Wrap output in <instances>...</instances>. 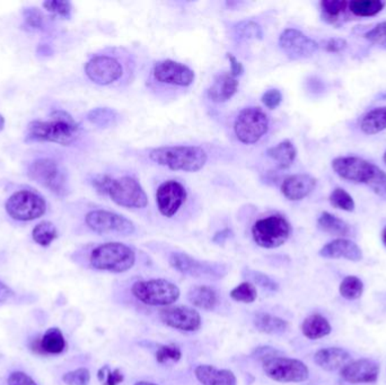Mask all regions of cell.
Wrapping results in <instances>:
<instances>
[{
	"label": "cell",
	"mask_w": 386,
	"mask_h": 385,
	"mask_svg": "<svg viewBox=\"0 0 386 385\" xmlns=\"http://www.w3.org/2000/svg\"><path fill=\"white\" fill-rule=\"evenodd\" d=\"M79 125L71 114L62 110H56L50 114L49 121H32L27 129V141L36 143H56L68 146L76 141Z\"/></svg>",
	"instance_id": "1"
},
{
	"label": "cell",
	"mask_w": 386,
	"mask_h": 385,
	"mask_svg": "<svg viewBox=\"0 0 386 385\" xmlns=\"http://www.w3.org/2000/svg\"><path fill=\"white\" fill-rule=\"evenodd\" d=\"M332 169L343 180L365 184L378 196L386 199V173L372 162L357 156H341L332 161Z\"/></svg>",
	"instance_id": "2"
},
{
	"label": "cell",
	"mask_w": 386,
	"mask_h": 385,
	"mask_svg": "<svg viewBox=\"0 0 386 385\" xmlns=\"http://www.w3.org/2000/svg\"><path fill=\"white\" fill-rule=\"evenodd\" d=\"M150 158L154 163L172 171L198 172L205 167L208 155L199 146H163L150 150Z\"/></svg>",
	"instance_id": "3"
},
{
	"label": "cell",
	"mask_w": 386,
	"mask_h": 385,
	"mask_svg": "<svg viewBox=\"0 0 386 385\" xmlns=\"http://www.w3.org/2000/svg\"><path fill=\"white\" fill-rule=\"evenodd\" d=\"M90 263L94 269L101 272L122 274L135 266L136 253L123 243H103L92 251Z\"/></svg>",
	"instance_id": "4"
},
{
	"label": "cell",
	"mask_w": 386,
	"mask_h": 385,
	"mask_svg": "<svg viewBox=\"0 0 386 385\" xmlns=\"http://www.w3.org/2000/svg\"><path fill=\"white\" fill-rule=\"evenodd\" d=\"M131 292L138 301L150 307H170L178 302L181 295L179 287L166 279L136 281Z\"/></svg>",
	"instance_id": "5"
},
{
	"label": "cell",
	"mask_w": 386,
	"mask_h": 385,
	"mask_svg": "<svg viewBox=\"0 0 386 385\" xmlns=\"http://www.w3.org/2000/svg\"><path fill=\"white\" fill-rule=\"evenodd\" d=\"M292 234V226L286 217L279 214L257 219L252 226V237L259 246L279 248L287 242Z\"/></svg>",
	"instance_id": "6"
},
{
	"label": "cell",
	"mask_w": 386,
	"mask_h": 385,
	"mask_svg": "<svg viewBox=\"0 0 386 385\" xmlns=\"http://www.w3.org/2000/svg\"><path fill=\"white\" fill-rule=\"evenodd\" d=\"M169 262L180 274L199 279L220 280L229 274V267L225 263L198 260L185 252H173Z\"/></svg>",
	"instance_id": "7"
},
{
	"label": "cell",
	"mask_w": 386,
	"mask_h": 385,
	"mask_svg": "<svg viewBox=\"0 0 386 385\" xmlns=\"http://www.w3.org/2000/svg\"><path fill=\"white\" fill-rule=\"evenodd\" d=\"M29 178L47 188L57 196L64 197L69 193L67 174L56 161L51 158H38L29 167Z\"/></svg>",
	"instance_id": "8"
},
{
	"label": "cell",
	"mask_w": 386,
	"mask_h": 385,
	"mask_svg": "<svg viewBox=\"0 0 386 385\" xmlns=\"http://www.w3.org/2000/svg\"><path fill=\"white\" fill-rule=\"evenodd\" d=\"M269 130V118L257 106H249L237 114L234 132L237 139L245 145L257 144Z\"/></svg>",
	"instance_id": "9"
},
{
	"label": "cell",
	"mask_w": 386,
	"mask_h": 385,
	"mask_svg": "<svg viewBox=\"0 0 386 385\" xmlns=\"http://www.w3.org/2000/svg\"><path fill=\"white\" fill-rule=\"evenodd\" d=\"M5 207L7 214L15 220L31 222L43 216L47 211V202L34 191L21 190L9 197Z\"/></svg>",
	"instance_id": "10"
},
{
	"label": "cell",
	"mask_w": 386,
	"mask_h": 385,
	"mask_svg": "<svg viewBox=\"0 0 386 385\" xmlns=\"http://www.w3.org/2000/svg\"><path fill=\"white\" fill-rule=\"evenodd\" d=\"M262 370L269 379L280 383L305 382L310 370L299 359L276 356L262 362Z\"/></svg>",
	"instance_id": "11"
},
{
	"label": "cell",
	"mask_w": 386,
	"mask_h": 385,
	"mask_svg": "<svg viewBox=\"0 0 386 385\" xmlns=\"http://www.w3.org/2000/svg\"><path fill=\"white\" fill-rule=\"evenodd\" d=\"M108 196L117 206L129 209H143L148 204L145 190L132 176L113 178Z\"/></svg>",
	"instance_id": "12"
},
{
	"label": "cell",
	"mask_w": 386,
	"mask_h": 385,
	"mask_svg": "<svg viewBox=\"0 0 386 385\" xmlns=\"http://www.w3.org/2000/svg\"><path fill=\"white\" fill-rule=\"evenodd\" d=\"M88 228L97 234H117L129 237L135 233L136 226L130 219L108 210H93L86 215Z\"/></svg>",
	"instance_id": "13"
},
{
	"label": "cell",
	"mask_w": 386,
	"mask_h": 385,
	"mask_svg": "<svg viewBox=\"0 0 386 385\" xmlns=\"http://www.w3.org/2000/svg\"><path fill=\"white\" fill-rule=\"evenodd\" d=\"M281 51L292 60L308 59L319 51V43L296 29H286L278 40Z\"/></svg>",
	"instance_id": "14"
},
{
	"label": "cell",
	"mask_w": 386,
	"mask_h": 385,
	"mask_svg": "<svg viewBox=\"0 0 386 385\" xmlns=\"http://www.w3.org/2000/svg\"><path fill=\"white\" fill-rule=\"evenodd\" d=\"M152 76L156 82L180 88L191 86L196 79L194 71L187 64L170 59L156 62L152 68Z\"/></svg>",
	"instance_id": "15"
},
{
	"label": "cell",
	"mask_w": 386,
	"mask_h": 385,
	"mask_svg": "<svg viewBox=\"0 0 386 385\" xmlns=\"http://www.w3.org/2000/svg\"><path fill=\"white\" fill-rule=\"evenodd\" d=\"M86 76L101 86H108L122 77V64L110 56H95L86 64Z\"/></svg>",
	"instance_id": "16"
},
{
	"label": "cell",
	"mask_w": 386,
	"mask_h": 385,
	"mask_svg": "<svg viewBox=\"0 0 386 385\" xmlns=\"http://www.w3.org/2000/svg\"><path fill=\"white\" fill-rule=\"evenodd\" d=\"M159 318L166 327L183 332H196L201 328V315L192 307L185 305L165 307L159 311Z\"/></svg>",
	"instance_id": "17"
},
{
	"label": "cell",
	"mask_w": 386,
	"mask_h": 385,
	"mask_svg": "<svg viewBox=\"0 0 386 385\" xmlns=\"http://www.w3.org/2000/svg\"><path fill=\"white\" fill-rule=\"evenodd\" d=\"M187 197V190L179 181L169 180L163 182L156 191V204L162 216L171 218L176 215L185 204Z\"/></svg>",
	"instance_id": "18"
},
{
	"label": "cell",
	"mask_w": 386,
	"mask_h": 385,
	"mask_svg": "<svg viewBox=\"0 0 386 385\" xmlns=\"http://www.w3.org/2000/svg\"><path fill=\"white\" fill-rule=\"evenodd\" d=\"M380 366L372 359L362 358L345 365L340 377L350 384H371L378 379Z\"/></svg>",
	"instance_id": "19"
},
{
	"label": "cell",
	"mask_w": 386,
	"mask_h": 385,
	"mask_svg": "<svg viewBox=\"0 0 386 385\" xmlns=\"http://www.w3.org/2000/svg\"><path fill=\"white\" fill-rule=\"evenodd\" d=\"M316 187V178L306 173L290 175L281 184V193L290 202H301Z\"/></svg>",
	"instance_id": "20"
},
{
	"label": "cell",
	"mask_w": 386,
	"mask_h": 385,
	"mask_svg": "<svg viewBox=\"0 0 386 385\" xmlns=\"http://www.w3.org/2000/svg\"><path fill=\"white\" fill-rule=\"evenodd\" d=\"M319 254L325 259H345L352 262H358L363 259V251L358 244L343 237L327 243L320 250Z\"/></svg>",
	"instance_id": "21"
},
{
	"label": "cell",
	"mask_w": 386,
	"mask_h": 385,
	"mask_svg": "<svg viewBox=\"0 0 386 385\" xmlns=\"http://www.w3.org/2000/svg\"><path fill=\"white\" fill-rule=\"evenodd\" d=\"M240 83L236 77L233 76L229 71H222L215 78L210 88H208L207 95L211 102L225 103L238 91Z\"/></svg>",
	"instance_id": "22"
},
{
	"label": "cell",
	"mask_w": 386,
	"mask_h": 385,
	"mask_svg": "<svg viewBox=\"0 0 386 385\" xmlns=\"http://www.w3.org/2000/svg\"><path fill=\"white\" fill-rule=\"evenodd\" d=\"M350 362V354L340 347L323 348L314 355V363L327 372L341 371Z\"/></svg>",
	"instance_id": "23"
},
{
	"label": "cell",
	"mask_w": 386,
	"mask_h": 385,
	"mask_svg": "<svg viewBox=\"0 0 386 385\" xmlns=\"http://www.w3.org/2000/svg\"><path fill=\"white\" fill-rule=\"evenodd\" d=\"M194 375L202 385H237L235 374L229 370L217 368L213 365H198Z\"/></svg>",
	"instance_id": "24"
},
{
	"label": "cell",
	"mask_w": 386,
	"mask_h": 385,
	"mask_svg": "<svg viewBox=\"0 0 386 385\" xmlns=\"http://www.w3.org/2000/svg\"><path fill=\"white\" fill-rule=\"evenodd\" d=\"M67 347L62 330L59 328H50L44 333L41 339L36 340L32 348L34 351L44 355H59Z\"/></svg>",
	"instance_id": "25"
},
{
	"label": "cell",
	"mask_w": 386,
	"mask_h": 385,
	"mask_svg": "<svg viewBox=\"0 0 386 385\" xmlns=\"http://www.w3.org/2000/svg\"><path fill=\"white\" fill-rule=\"evenodd\" d=\"M187 300L193 307L205 311H214L220 304L218 293L213 287L206 285L191 287L187 293Z\"/></svg>",
	"instance_id": "26"
},
{
	"label": "cell",
	"mask_w": 386,
	"mask_h": 385,
	"mask_svg": "<svg viewBox=\"0 0 386 385\" xmlns=\"http://www.w3.org/2000/svg\"><path fill=\"white\" fill-rule=\"evenodd\" d=\"M301 333L310 340H319L329 336L332 327L328 318L321 314H312L301 323Z\"/></svg>",
	"instance_id": "27"
},
{
	"label": "cell",
	"mask_w": 386,
	"mask_h": 385,
	"mask_svg": "<svg viewBox=\"0 0 386 385\" xmlns=\"http://www.w3.org/2000/svg\"><path fill=\"white\" fill-rule=\"evenodd\" d=\"M253 324L259 332L266 335H283L290 327V324L284 318L264 312H259L255 315Z\"/></svg>",
	"instance_id": "28"
},
{
	"label": "cell",
	"mask_w": 386,
	"mask_h": 385,
	"mask_svg": "<svg viewBox=\"0 0 386 385\" xmlns=\"http://www.w3.org/2000/svg\"><path fill=\"white\" fill-rule=\"evenodd\" d=\"M317 226L322 232L338 237V239H345V237H349L351 234V227L348 223L328 211H323L320 215L317 218Z\"/></svg>",
	"instance_id": "29"
},
{
	"label": "cell",
	"mask_w": 386,
	"mask_h": 385,
	"mask_svg": "<svg viewBox=\"0 0 386 385\" xmlns=\"http://www.w3.org/2000/svg\"><path fill=\"white\" fill-rule=\"evenodd\" d=\"M266 155L275 161L279 169H286L293 165L297 156L295 145L290 140H284L266 150Z\"/></svg>",
	"instance_id": "30"
},
{
	"label": "cell",
	"mask_w": 386,
	"mask_h": 385,
	"mask_svg": "<svg viewBox=\"0 0 386 385\" xmlns=\"http://www.w3.org/2000/svg\"><path fill=\"white\" fill-rule=\"evenodd\" d=\"M359 128L367 136H373L386 130V106L373 108L362 118Z\"/></svg>",
	"instance_id": "31"
},
{
	"label": "cell",
	"mask_w": 386,
	"mask_h": 385,
	"mask_svg": "<svg viewBox=\"0 0 386 385\" xmlns=\"http://www.w3.org/2000/svg\"><path fill=\"white\" fill-rule=\"evenodd\" d=\"M384 7L385 3L380 0H352L348 4V9L351 14L357 18H372L380 14Z\"/></svg>",
	"instance_id": "32"
},
{
	"label": "cell",
	"mask_w": 386,
	"mask_h": 385,
	"mask_svg": "<svg viewBox=\"0 0 386 385\" xmlns=\"http://www.w3.org/2000/svg\"><path fill=\"white\" fill-rule=\"evenodd\" d=\"M120 114L110 108H93L87 113V120L99 128H110L120 121Z\"/></svg>",
	"instance_id": "33"
},
{
	"label": "cell",
	"mask_w": 386,
	"mask_h": 385,
	"mask_svg": "<svg viewBox=\"0 0 386 385\" xmlns=\"http://www.w3.org/2000/svg\"><path fill=\"white\" fill-rule=\"evenodd\" d=\"M235 38L238 41H249V40H262L264 29L260 24L255 21H242L234 25Z\"/></svg>",
	"instance_id": "34"
},
{
	"label": "cell",
	"mask_w": 386,
	"mask_h": 385,
	"mask_svg": "<svg viewBox=\"0 0 386 385\" xmlns=\"http://www.w3.org/2000/svg\"><path fill=\"white\" fill-rule=\"evenodd\" d=\"M348 1H345V0H323L320 4L322 18L328 23H336L341 14H343L345 9L348 8Z\"/></svg>",
	"instance_id": "35"
},
{
	"label": "cell",
	"mask_w": 386,
	"mask_h": 385,
	"mask_svg": "<svg viewBox=\"0 0 386 385\" xmlns=\"http://www.w3.org/2000/svg\"><path fill=\"white\" fill-rule=\"evenodd\" d=\"M32 237L34 242L41 246H49L58 237L56 226L51 222H41L33 228Z\"/></svg>",
	"instance_id": "36"
},
{
	"label": "cell",
	"mask_w": 386,
	"mask_h": 385,
	"mask_svg": "<svg viewBox=\"0 0 386 385\" xmlns=\"http://www.w3.org/2000/svg\"><path fill=\"white\" fill-rule=\"evenodd\" d=\"M339 292L345 300L355 301L362 298L364 293V283L356 276H347L340 284Z\"/></svg>",
	"instance_id": "37"
},
{
	"label": "cell",
	"mask_w": 386,
	"mask_h": 385,
	"mask_svg": "<svg viewBox=\"0 0 386 385\" xmlns=\"http://www.w3.org/2000/svg\"><path fill=\"white\" fill-rule=\"evenodd\" d=\"M243 276L250 283L262 287V288L270 290V292H277L279 289L278 283L272 279L271 277H269L268 274H264V272H257V270H253V269L245 268L243 270Z\"/></svg>",
	"instance_id": "38"
},
{
	"label": "cell",
	"mask_w": 386,
	"mask_h": 385,
	"mask_svg": "<svg viewBox=\"0 0 386 385\" xmlns=\"http://www.w3.org/2000/svg\"><path fill=\"white\" fill-rule=\"evenodd\" d=\"M231 300L240 303L251 304L257 300V287L250 281H243V283L237 285L235 288L231 289L229 293Z\"/></svg>",
	"instance_id": "39"
},
{
	"label": "cell",
	"mask_w": 386,
	"mask_h": 385,
	"mask_svg": "<svg viewBox=\"0 0 386 385\" xmlns=\"http://www.w3.org/2000/svg\"><path fill=\"white\" fill-rule=\"evenodd\" d=\"M156 362L158 364L178 363L182 358V350L178 344H162L158 346L155 353Z\"/></svg>",
	"instance_id": "40"
},
{
	"label": "cell",
	"mask_w": 386,
	"mask_h": 385,
	"mask_svg": "<svg viewBox=\"0 0 386 385\" xmlns=\"http://www.w3.org/2000/svg\"><path fill=\"white\" fill-rule=\"evenodd\" d=\"M329 200L334 208L343 210V211H354L355 207H356L354 198L343 188H336L331 192Z\"/></svg>",
	"instance_id": "41"
},
{
	"label": "cell",
	"mask_w": 386,
	"mask_h": 385,
	"mask_svg": "<svg viewBox=\"0 0 386 385\" xmlns=\"http://www.w3.org/2000/svg\"><path fill=\"white\" fill-rule=\"evenodd\" d=\"M62 381L67 385H90L91 383V372L87 368H77L75 371L64 374Z\"/></svg>",
	"instance_id": "42"
},
{
	"label": "cell",
	"mask_w": 386,
	"mask_h": 385,
	"mask_svg": "<svg viewBox=\"0 0 386 385\" xmlns=\"http://www.w3.org/2000/svg\"><path fill=\"white\" fill-rule=\"evenodd\" d=\"M44 8L51 14L57 15L62 18H69L71 16V4L69 1H58V0H49L43 3Z\"/></svg>",
	"instance_id": "43"
},
{
	"label": "cell",
	"mask_w": 386,
	"mask_h": 385,
	"mask_svg": "<svg viewBox=\"0 0 386 385\" xmlns=\"http://www.w3.org/2000/svg\"><path fill=\"white\" fill-rule=\"evenodd\" d=\"M97 377L102 382V385H119L124 379V375L119 368L110 370L108 366L101 368L99 373H97Z\"/></svg>",
	"instance_id": "44"
},
{
	"label": "cell",
	"mask_w": 386,
	"mask_h": 385,
	"mask_svg": "<svg viewBox=\"0 0 386 385\" xmlns=\"http://www.w3.org/2000/svg\"><path fill=\"white\" fill-rule=\"evenodd\" d=\"M366 40L378 47L386 49V22H380L365 34Z\"/></svg>",
	"instance_id": "45"
},
{
	"label": "cell",
	"mask_w": 386,
	"mask_h": 385,
	"mask_svg": "<svg viewBox=\"0 0 386 385\" xmlns=\"http://www.w3.org/2000/svg\"><path fill=\"white\" fill-rule=\"evenodd\" d=\"M24 22L29 29H41L43 27V15L40 12V9L36 7H29L24 9Z\"/></svg>",
	"instance_id": "46"
},
{
	"label": "cell",
	"mask_w": 386,
	"mask_h": 385,
	"mask_svg": "<svg viewBox=\"0 0 386 385\" xmlns=\"http://www.w3.org/2000/svg\"><path fill=\"white\" fill-rule=\"evenodd\" d=\"M112 181H113V178H111L110 175L99 174L92 178L91 183L94 189L96 190L97 193H100L102 196H108Z\"/></svg>",
	"instance_id": "47"
},
{
	"label": "cell",
	"mask_w": 386,
	"mask_h": 385,
	"mask_svg": "<svg viewBox=\"0 0 386 385\" xmlns=\"http://www.w3.org/2000/svg\"><path fill=\"white\" fill-rule=\"evenodd\" d=\"M261 101H262L266 108H270V110H275L283 102V94L277 88H271V90H268L262 95Z\"/></svg>",
	"instance_id": "48"
},
{
	"label": "cell",
	"mask_w": 386,
	"mask_h": 385,
	"mask_svg": "<svg viewBox=\"0 0 386 385\" xmlns=\"http://www.w3.org/2000/svg\"><path fill=\"white\" fill-rule=\"evenodd\" d=\"M8 385H38L32 377L24 372H13L7 379Z\"/></svg>",
	"instance_id": "49"
},
{
	"label": "cell",
	"mask_w": 386,
	"mask_h": 385,
	"mask_svg": "<svg viewBox=\"0 0 386 385\" xmlns=\"http://www.w3.org/2000/svg\"><path fill=\"white\" fill-rule=\"evenodd\" d=\"M345 48H347V41L343 38H331L324 43V50L327 52H341Z\"/></svg>",
	"instance_id": "50"
},
{
	"label": "cell",
	"mask_w": 386,
	"mask_h": 385,
	"mask_svg": "<svg viewBox=\"0 0 386 385\" xmlns=\"http://www.w3.org/2000/svg\"><path fill=\"white\" fill-rule=\"evenodd\" d=\"M278 350H276L275 348L269 347V346H262V347H257L255 350L253 357L264 362V360L271 358V357L278 356Z\"/></svg>",
	"instance_id": "51"
},
{
	"label": "cell",
	"mask_w": 386,
	"mask_h": 385,
	"mask_svg": "<svg viewBox=\"0 0 386 385\" xmlns=\"http://www.w3.org/2000/svg\"><path fill=\"white\" fill-rule=\"evenodd\" d=\"M226 58H227V60L229 62V64H231V70H229V73L233 75L234 77H240L243 75L244 73V67L243 64H241L238 60H237L236 58H235L231 53H226Z\"/></svg>",
	"instance_id": "52"
},
{
	"label": "cell",
	"mask_w": 386,
	"mask_h": 385,
	"mask_svg": "<svg viewBox=\"0 0 386 385\" xmlns=\"http://www.w3.org/2000/svg\"><path fill=\"white\" fill-rule=\"evenodd\" d=\"M233 237V232L229 228H224L222 231H218L217 233H215L214 237H213V242L215 244L224 245L225 244L229 239Z\"/></svg>",
	"instance_id": "53"
},
{
	"label": "cell",
	"mask_w": 386,
	"mask_h": 385,
	"mask_svg": "<svg viewBox=\"0 0 386 385\" xmlns=\"http://www.w3.org/2000/svg\"><path fill=\"white\" fill-rule=\"evenodd\" d=\"M14 296V292L7 285L0 281V303L9 301Z\"/></svg>",
	"instance_id": "54"
},
{
	"label": "cell",
	"mask_w": 386,
	"mask_h": 385,
	"mask_svg": "<svg viewBox=\"0 0 386 385\" xmlns=\"http://www.w3.org/2000/svg\"><path fill=\"white\" fill-rule=\"evenodd\" d=\"M5 128V118L3 117V114H0V132H3Z\"/></svg>",
	"instance_id": "55"
},
{
	"label": "cell",
	"mask_w": 386,
	"mask_h": 385,
	"mask_svg": "<svg viewBox=\"0 0 386 385\" xmlns=\"http://www.w3.org/2000/svg\"><path fill=\"white\" fill-rule=\"evenodd\" d=\"M135 385H158L156 383L147 382V381H139V382L136 383Z\"/></svg>",
	"instance_id": "56"
},
{
	"label": "cell",
	"mask_w": 386,
	"mask_h": 385,
	"mask_svg": "<svg viewBox=\"0 0 386 385\" xmlns=\"http://www.w3.org/2000/svg\"><path fill=\"white\" fill-rule=\"evenodd\" d=\"M382 241H383L384 245L386 246V227L382 232Z\"/></svg>",
	"instance_id": "57"
},
{
	"label": "cell",
	"mask_w": 386,
	"mask_h": 385,
	"mask_svg": "<svg viewBox=\"0 0 386 385\" xmlns=\"http://www.w3.org/2000/svg\"><path fill=\"white\" fill-rule=\"evenodd\" d=\"M383 161H384V163L386 164V150H385V153H384V155H383Z\"/></svg>",
	"instance_id": "58"
}]
</instances>
